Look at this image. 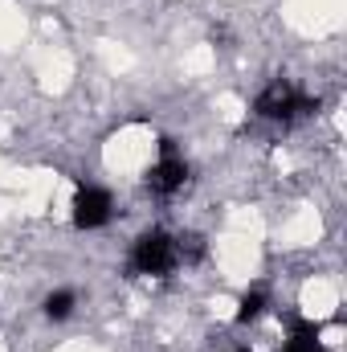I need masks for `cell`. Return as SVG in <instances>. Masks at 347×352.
<instances>
[{
  "instance_id": "9c48e42d",
  "label": "cell",
  "mask_w": 347,
  "mask_h": 352,
  "mask_svg": "<svg viewBox=\"0 0 347 352\" xmlns=\"http://www.w3.org/2000/svg\"><path fill=\"white\" fill-rule=\"evenodd\" d=\"M237 352H250V349H237Z\"/></svg>"
},
{
  "instance_id": "52a82bcc",
  "label": "cell",
  "mask_w": 347,
  "mask_h": 352,
  "mask_svg": "<svg viewBox=\"0 0 347 352\" xmlns=\"http://www.w3.org/2000/svg\"><path fill=\"white\" fill-rule=\"evenodd\" d=\"M74 303H78V299H74V291H53V295H45V316L62 324V320H70V316H74Z\"/></svg>"
},
{
  "instance_id": "7a4b0ae2",
  "label": "cell",
  "mask_w": 347,
  "mask_h": 352,
  "mask_svg": "<svg viewBox=\"0 0 347 352\" xmlns=\"http://www.w3.org/2000/svg\"><path fill=\"white\" fill-rule=\"evenodd\" d=\"M180 266V254H176V238L168 230H147L135 238V250H131V270L139 274H152V278H164Z\"/></svg>"
},
{
  "instance_id": "ba28073f",
  "label": "cell",
  "mask_w": 347,
  "mask_h": 352,
  "mask_svg": "<svg viewBox=\"0 0 347 352\" xmlns=\"http://www.w3.org/2000/svg\"><path fill=\"white\" fill-rule=\"evenodd\" d=\"M176 254H180V263H200L204 258V238L200 234H180L176 238Z\"/></svg>"
},
{
  "instance_id": "5b68a950",
  "label": "cell",
  "mask_w": 347,
  "mask_h": 352,
  "mask_svg": "<svg viewBox=\"0 0 347 352\" xmlns=\"http://www.w3.org/2000/svg\"><path fill=\"white\" fill-rule=\"evenodd\" d=\"M323 324L319 320H290V340H286V352H327L323 349Z\"/></svg>"
},
{
  "instance_id": "6da1fadb",
  "label": "cell",
  "mask_w": 347,
  "mask_h": 352,
  "mask_svg": "<svg viewBox=\"0 0 347 352\" xmlns=\"http://www.w3.org/2000/svg\"><path fill=\"white\" fill-rule=\"evenodd\" d=\"M254 111H258L261 119H270V123H294V119H302V115H315V111H319V98L302 94L298 87H290L286 78H274V82L258 94Z\"/></svg>"
},
{
  "instance_id": "3957f363",
  "label": "cell",
  "mask_w": 347,
  "mask_h": 352,
  "mask_svg": "<svg viewBox=\"0 0 347 352\" xmlns=\"http://www.w3.org/2000/svg\"><path fill=\"white\" fill-rule=\"evenodd\" d=\"M74 213V226L78 230H98V226H106L110 221V213H115V201H110V192L106 188H98V184H82L78 192H74V205H70Z\"/></svg>"
},
{
  "instance_id": "277c9868",
  "label": "cell",
  "mask_w": 347,
  "mask_h": 352,
  "mask_svg": "<svg viewBox=\"0 0 347 352\" xmlns=\"http://www.w3.org/2000/svg\"><path fill=\"white\" fill-rule=\"evenodd\" d=\"M160 152H164V156L152 164V173H147V188L160 192V197H172V192H180V188L188 184V164L176 156L172 140H160Z\"/></svg>"
},
{
  "instance_id": "8992f818",
  "label": "cell",
  "mask_w": 347,
  "mask_h": 352,
  "mask_svg": "<svg viewBox=\"0 0 347 352\" xmlns=\"http://www.w3.org/2000/svg\"><path fill=\"white\" fill-rule=\"evenodd\" d=\"M265 307H270V295L265 291H246L241 295V303H237V324H254V320H261L265 316Z\"/></svg>"
}]
</instances>
